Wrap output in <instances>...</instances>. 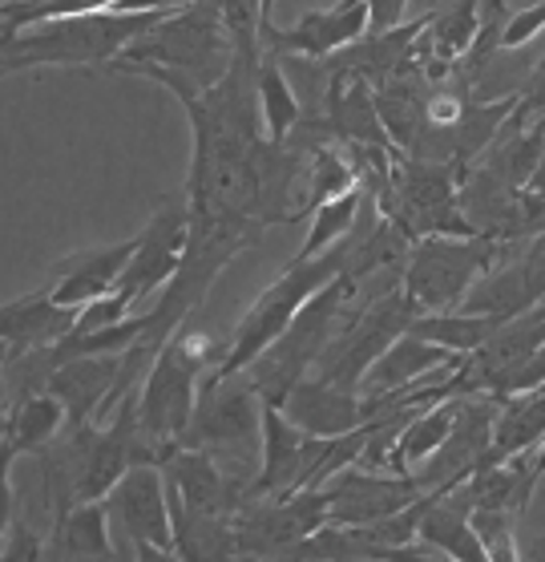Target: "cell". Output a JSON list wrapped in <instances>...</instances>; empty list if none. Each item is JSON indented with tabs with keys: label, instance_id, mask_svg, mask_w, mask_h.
Masks as SVG:
<instances>
[{
	"label": "cell",
	"instance_id": "obj_1",
	"mask_svg": "<svg viewBox=\"0 0 545 562\" xmlns=\"http://www.w3.org/2000/svg\"><path fill=\"white\" fill-rule=\"evenodd\" d=\"M223 360H227V340L206 336L203 328H194V319H186L166 340L138 389V425L150 465H162L174 449H182V437L194 422L203 376L218 372Z\"/></svg>",
	"mask_w": 545,
	"mask_h": 562
},
{
	"label": "cell",
	"instance_id": "obj_2",
	"mask_svg": "<svg viewBox=\"0 0 545 562\" xmlns=\"http://www.w3.org/2000/svg\"><path fill=\"white\" fill-rule=\"evenodd\" d=\"M162 16L166 13H93L9 33L0 37V77L33 74V69L114 65Z\"/></svg>",
	"mask_w": 545,
	"mask_h": 562
},
{
	"label": "cell",
	"instance_id": "obj_3",
	"mask_svg": "<svg viewBox=\"0 0 545 562\" xmlns=\"http://www.w3.org/2000/svg\"><path fill=\"white\" fill-rule=\"evenodd\" d=\"M235 61V41H230L223 13L215 0H194L174 13H166L154 29H146L134 45L114 61V69L129 74L141 65L182 74L191 86L211 90L218 77Z\"/></svg>",
	"mask_w": 545,
	"mask_h": 562
},
{
	"label": "cell",
	"instance_id": "obj_4",
	"mask_svg": "<svg viewBox=\"0 0 545 562\" xmlns=\"http://www.w3.org/2000/svg\"><path fill=\"white\" fill-rule=\"evenodd\" d=\"M355 295H360V283H352L348 276L331 280L323 292L311 295V300L299 307V316L292 319V328L266 348L251 369L242 372L263 405H283L295 384L307 381V376L316 372L323 348L331 345V336L340 333V324L355 307Z\"/></svg>",
	"mask_w": 545,
	"mask_h": 562
},
{
	"label": "cell",
	"instance_id": "obj_5",
	"mask_svg": "<svg viewBox=\"0 0 545 562\" xmlns=\"http://www.w3.org/2000/svg\"><path fill=\"white\" fill-rule=\"evenodd\" d=\"M340 276H343V244L323 251L319 259H292L283 268L280 280L266 283L263 292L251 300V307L239 316V324H235V333L227 340V360L218 364L215 376H239V372L251 369L254 360L263 357L266 348L292 328L299 307L311 295L323 292L331 280H340Z\"/></svg>",
	"mask_w": 545,
	"mask_h": 562
},
{
	"label": "cell",
	"instance_id": "obj_6",
	"mask_svg": "<svg viewBox=\"0 0 545 562\" xmlns=\"http://www.w3.org/2000/svg\"><path fill=\"white\" fill-rule=\"evenodd\" d=\"M506 256V244H493L485 235H429L417 239L400 271V288L417 304L420 316L432 312H457L465 295L477 288L481 276L497 268Z\"/></svg>",
	"mask_w": 545,
	"mask_h": 562
},
{
	"label": "cell",
	"instance_id": "obj_7",
	"mask_svg": "<svg viewBox=\"0 0 545 562\" xmlns=\"http://www.w3.org/2000/svg\"><path fill=\"white\" fill-rule=\"evenodd\" d=\"M417 316H420L417 304L408 300L400 283H396V288H384L376 300L355 304L352 312H348V319L340 324V333L331 336V345L323 348V357H319L311 376L360 393L368 369L412 328Z\"/></svg>",
	"mask_w": 545,
	"mask_h": 562
},
{
	"label": "cell",
	"instance_id": "obj_8",
	"mask_svg": "<svg viewBox=\"0 0 545 562\" xmlns=\"http://www.w3.org/2000/svg\"><path fill=\"white\" fill-rule=\"evenodd\" d=\"M186 244H191V203H186V194H166L158 199L154 215L146 218V227L134 235V259L122 271L114 292L126 295L134 307L146 295L162 292L166 283L174 280V271L182 268Z\"/></svg>",
	"mask_w": 545,
	"mask_h": 562
},
{
	"label": "cell",
	"instance_id": "obj_9",
	"mask_svg": "<svg viewBox=\"0 0 545 562\" xmlns=\"http://www.w3.org/2000/svg\"><path fill=\"white\" fill-rule=\"evenodd\" d=\"M259 417H263V401L242 372L239 376H215L211 372V376H203L194 422L182 437V446L211 449V453L259 449Z\"/></svg>",
	"mask_w": 545,
	"mask_h": 562
},
{
	"label": "cell",
	"instance_id": "obj_10",
	"mask_svg": "<svg viewBox=\"0 0 545 562\" xmlns=\"http://www.w3.org/2000/svg\"><path fill=\"white\" fill-rule=\"evenodd\" d=\"M537 304H545V239L506 247L497 268L477 280L457 312L493 316L497 324H506L521 312H533Z\"/></svg>",
	"mask_w": 545,
	"mask_h": 562
},
{
	"label": "cell",
	"instance_id": "obj_11",
	"mask_svg": "<svg viewBox=\"0 0 545 562\" xmlns=\"http://www.w3.org/2000/svg\"><path fill=\"white\" fill-rule=\"evenodd\" d=\"M497 405H501V396H457V422H453L449 441L420 470H412L424 494L453 490L481 470L485 453L493 446Z\"/></svg>",
	"mask_w": 545,
	"mask_h": 562
},
{
	"label": "cell",
	"instance_id": "obj_12",
	"mask_svg": "<svg viewBox=\"0 0 545 562\" xmlns=\"http://www.w3.org/2000/svg\"><path fill=\"white\" fill-rule=\"evenodd\" d=\"M323 490H328V526L384 522L424 498L417 473H372L360 465L336 473Z\"/></svg>",
	"mask_w": 545,
	"mask_h": 562
},
{
	"label": "cell",
	"instance_id": "obj_13",
	"mask_svg": "<svg viewBox=\"0 0 545 562\" xmlns=\"http://www.w3.org/2000/svg\"><path fill=\"white\" fill-rule=\"evenodd\" d=\"M372 29L368 0H336L331 9H311L295 25L263 29V49L280 53V57H311V61H328L336 53L352 49L355 41H364Z\"/></svg>",
	"mask_w": 545,
	"mask_h": 562
},
{
	"label": "cell",
	"instance_id": "obj_14",
	"mask_svg": "<svg viewBox=\"0 0 545 562\" xmlns=\"http://www.w3.org/2000/svg\"><path fill=\"white\" fill-rule=\"evenodd\" d=\"M166 477V498L170 506L194 514H218V518H235L247 502V482L223 473L211 449H174L170 458L158 465Z\"/></svg>",
	"mask_w": 545,
	"mask_h": 562
},
{
	"label": "cell",
	"instance_id": "obj_15",
	"mask_svg": "<svg viewBox=\"0 0 545 562\" xmlns=\"http://www.w3.org/2000/svg\"><path fill=\"white\" fill-rule=\"evenodd\" d=\"M307 461H311V437L287 422L280 405H263L259 417V470H254L247 502L259 498H283L304 490Z\"/></svg>",
	"mask_w": 545,
	"mask_h": 562
},
{
	"label": "cell",
	"instance_id": "obj_16",
	"mask_svg": "<svg viewBox=\"0 0 545 562\" xmlns=\"http://www.w3.org/2000/svg\"><path fill=\"white\" fill-rule=\"evenodd\" d=\"M105 506H110V518L126 530L129 547L174 550L170 498H166V477L158 465H134V470L110 490Z\"/></svg>",
	"mask_w": 545,
	"mask_h": 562
},
{
	"label": "cell",
	"instance_id": "obj_17",
	"mask_svg": "<svg viewBox=\"0 0 545 562\" xmlns=\"http://www.w3.org/2000/svg\"><path fill=\"white\" fill-rule=\"evenodd\" d=\"M129 259H134V239L69 251L57 263H49V295L61 307H77L81 312L86 304L114 292L122 271L129 268Z\"/></svg>",
	"mask_w": 545,
	"mask_h": 562
},
{
	"label": "cell",
	"instance_id": "obj_18",
	"mask_svg": "<svg viewBox=\"0 0 545 562\" xmlns=\"http://www.w3.org/2000/svg\"><path fill=\"white\" fill-rule=\"evenodd\" d=\"M280 409L287 413V422L295 429H304L307 437H319V441L355 434L360 425H368L364 396L352 393V389H340V384L319 381V376H307V381L295 384Z\"/></svg>",
	"mask_w": 545,
	"mask_h": 562
},
{
	"label": "cell",
	"instance_id": "obj_19",
	"mask_svg": "<svg viewBox=\"0 0 545 562\" xmlns=\"http://www.w3.org/2000/svg\"><path fill=\"white\" fill-rule=\"evenodd\" d=\"M77 328V307H61L49 295V283L37 292H25L0 304V345L9 352H33V348L61 345Z\"/></svg>",
	"mask_w": 545,
	"mask_h": 562
},
{
	"label": "cell",
	"instance_id": "obj_20",
	"mask_svg": "<svg viewBox=\"0 0 545 562\" xmlns=\"http://www.w3.org/2000/svg\"><path fill=\"white\" fill-rule=\"evenodd\" d=\"M117 372H122V357H77L57 364L45 393H53L65 405V417H69L65 429H77V425L102 417L105 401L117 384Z\"/></svg>",
	"mask_w": 545,
	"mask_h": 562
},
{
	"label": "cell",
	"instance_id": "obj_21",
	"mask_svg": "<svg viewBox=\"0 0 545 562\" xmlns=\"http://www.w3.org/2000/svg\"><path fill=\"white\" fill-rule=\"evenodd\" d=\"M481 4L485 0H457L453 9L432 16V25L420 33L412 57H417V65L424 69V77H429L432 86L449 81L457 61L469 53L473 41H477V33H481Z\"/></svg>",
	"mask_w": 545,
	"mask_h": 562
},
{
	"label": "cell",
	"instance_id": "obj_22",
	"mask_svg": "<svg viewBox=\"0 0 545 562\" xmlns=\"http://www.w3.org/2000/svg\"><path fill=\"white\" fill-rule=\"evenodd\" d=\"M461 360L465 357H453L449 348H436V345H429V340H420V336L405 333L368 369V376L360 384V396H364V401H381V396H393V393H400V389H412V384H420L424 376H432V372L457 369Z\"/></svg>",
	"mask_w": 545,
	"mask_h": 562
},
{
	"label": "cell",
	"instance_id": "obj_23",
	"mask_svg": "<svg viewBox=\"0 0 545 562\" xmlns=\"http://www.w3.org/2000/svg\"><path fill=\"white\" fill-rule=\"evenodd\" d=\"M542 154H545V122L533 114L525 98L518 102V110L506 117L501 134L493 138V146L485 150V158L477 167H489L497 179H506L509 187L525 191L542 167Z\"/></svg>",
	"mask_w": 545,
	"mask_h": 562
},
{
	"label": "cell",
	"instance_id": "obj_24",
	"mask_svg": "<svg viewBox=\"0 0 545 562\" xmlns=\"http://www.w3.org/2000/svg\"><path fill=\"white\" fill-rule=\"evenodd\" d=\"M61 562H114V538H110V506L105 502H81L53 514V538Z\"/></svg>",
	"mask_w": 545,
	"mask_h": 562
},
{
	"label": "cell",
	"instance_id": "obj_25",
	"mask_svg": "<svg viewBox=\"0 0 545 562\" xmlns=\"http://www.w3.org/2000/svg\"><path fill=\"white\" fill-rule=\"evenodd\" d=\"M542 441H545V384L542 389H530V393L501 396L497 425H493V446L485 453L481 470H493V465L518 458V453H530Z\"/></svg>",
	"mask_w": 545,
	"mask_h": 562
},
{
	"label": "cell",
	"instance_id": "obj_26",
	"mask_svg": "<svg viewBox=\"0 0 545 562\" xmlns=\"http://www.w3.org/2000/svg\"><path fill=\"white\" fill-rule=\"evenodd\" d=\"M65 405L57 401L53 393H33L25 401H16L13 409H9V429H4V449H9V458L21 461V458H33V453H45V449L65 434Z\"/></svg>",
	"mask_w": 545,
	"mask_h": 562
},
{
	"label": "cell",
	"instance_id": "obj_27",
	"mask_svg": "<svg viewBox=\"0 0 545 562\" xmlns=\"http://www.w3.org/2000/svg\"><path fill=\"white\" fill-rule=\"evenodd\" d=\"M170 522H174V554L182 562H242L235 518L170 506Z\"/></svg>",
	"mask_w": 545,
	"mask_h": 562
},
{
	"label": "cell",
	"instance_id": "obj_28",
	"mask_svg": "<svg viewBox=\"0 0 545 562\" xmlns=\"http://www.w3.org/2000/svg\"><path fill=\"white\" fill-rule=\"evenodd\" d=\"M254 90H259V114H263V134L275 146H287L292 134L304 122V102L295 93L292 77L283 69L280 53L263 49L259 57V77H254Z\"/></svg>",
	"mask_w": 545,
	"mask_h": 562
},
{
	"label": "cell",
	"instance_id": "obj_29",
	"mask_svg": "<svg viewBox=\"0 0 545 562\" xmlns=\"http://www.w3.org/2000/svg\"><path fill=\"white\" fill-rule=\"evenodd\" d=\"M453 422H457V396H449V401H436V405H429V409H420L417 417L400 429V437H396V470L400 473L420 470V465L449 441Z\"/></svg>",
	"mask_w": 545,
	"mask_h": 562
},
{
	"label": "cell",
	"instance_id": "obj_30",
	"mask_svg": "<svg viewBox=\"0 0 545 562\" xmlns=\"http://www.w3.org/2000/svg\"><path fill=\"white\" fill-rule=\"evenodd\" d=\"M501 324L493 316H469V312H432V316H417L408 333L429 340L436 348H449L453 357H473L477 348L497 333Z\"/></svg>",
	"mask_w": 545,
	"mask_h": 562
},
{
	"label": "cell",
	"instance_id": "obj_31",
	"mask_svg": "<svg viewBox=\"0 0 545 562\" xmlns=\"http://www.w3.org/2000/svg\"><path fill=\"white\" fill-rule=\"evenodd\" d=\"M360 206H364V187H355V191H348V194H340V199H331V203L316 206L311 218H307L304 247L295 251V259H319L323 251L340 247L343 239L352 235L355 218H360Z\"/></svg>",
	"mask_w": 545,
	"mask_h": 562
},
{
	"label": "cell",
	"instance_id": "obj_32",
	"mask_svg": "<svg viewBox=\"0 0 545 562\" xmlns=\"http://www.w3.org/2000/svg\"><path fill=\"white\" fill-rule=\"evenodd\" d=\"M134 316V304H129L122 292H110L102 295V300H93V304H86L81 312H77V328L73 333H98V328H114V324H122V319Z\"/></svg>",
	"mask_w": 545,
	"mask_h": 562
},
{
	"label": "cell",
	"instance_id": "obj_33",
	"mask_svg": "<svg viewBox=\"0 0 545 562\" xmlns=\"http://www.w3.org/2000/svg\"><path fill=\"white\" fill-rule=\"evenodd\" d=\"M537 33H545V0L530 4V9H518V13H509V25L501 33V49L513 53V49H525Z\"/></svg>",
	"mask_w": 545,
	"mask_h": 562
},
{
	"label": "cell",
	"instance_id": "obj_34",
	"mask_svg": "<svg viewBox=\"0 0 545 562\" xmlns=\"http://www.w3.org/2000/svg\"><path fill=\"white\" fill-rule=\"evenodd\" d=\"M0 562H49V542L33 530V526L16 522L9 535H4V550H0Z\"/></svg>",
	"mask_w": 545,
	"mask_h": 562
},
{
	"label": "cell",
	"instance_id": "obj_35",
	"mask_svg": "<svg viewBox=\"0 0 545 562\" xmlns=\"http://www.w3.org/2000/svg\"><path fill=\"white\" fill-rule=\"evenodd\" d=\"M16 526V494H13V458L0 449V542Z\"/></svg>",
	"mask_w": 545,
	"mask_h": 562
},
{
	"label": "cell",
	"instance_id": "obj_36",
	"mask_svg": "<svg viewBox=\"0 0 545 562\" xmlns=\"http://www.w3.org/2000/svg\"><path fill=\"white\" fill-rule=\"evenodd\" d=\"M408 4H412V0H368V9H372L368 33H388V29L405 25Z\"/></svg>",
	"mask_w": 545,
	"mask_h": 562
},
{
	"label": "cell",
	"instance_id": "obj_37",
	"mask_svg": "<svg viewBox=\"0 0 545 562\" xmlns=\"http://www.w3.org/2000/svg\"><path fill=\"white\" fill-rule=\"evenodd\" d=\"M134 562H182L174 550L162 547H134Z\"/></svg>",
	"mask_w": 545,
	"mask_h": 562
},
{
	"label": "cell",
	"instance_id": "obj_38",
	"mask_svg": "<svg viewBox=\"0 0 545 562\" xmlns=\"http://www.w3.org/2000/svg\"><path fill=\"white\" fill-rule=\"evenodd\" d=\"M521 559H525V562H545V535L530 538V542H525V550H521Z\"/></svg>",
	"mask_w": 545,
	"mask_h": 562
},
{
	"label": "cell",
	"instance_id": "obj_39",
	"mask_svg": "<svg viewBox=\"0 0 545 562\" xmlns=\"http://www.w3.org/2000/svg\"><path fill=\"white\" fill-rule=\"evenodd\" d=\"M275 4H280V0H259V13H263V29L275 25Z\"/></svg>",
	"mask_w": 545,
	"mask_h": 562
},
{
	"label": "cell",
	"instance_id": "obj_40",
	"mask_svg": "<svg viewBox=\"0 0 545 562\" xmlns=\"http://www.w3.org/2000/svg\"><path fill=\"white\" fill-rule=\"evenodd\" d=\"M530 191H545V154H542V167H537V175H533Z\"/></svg>",
	"mask_w": 545,
	"mask_h": 562
},
{
	"label": "cell",
	"instance_id": "obj_41",
	"mask_svg": "<svg viewBox=\"0 0 545 562\" xmlns=\"http://www.w3.org/2000/svg\"><path fill=\"white\" fill-rule=\"evenodd\" d=\"M537 473H542V477H545V441H542V446H537Z\"/></svg>",
	"mask_w": 545,
	"mask_h": 562
},
{
	"label": "cell",
	"instance_id": "obj_42",
	"mask_svg": "<svg viewBox=\"0 0 545 562\" xmlns=\"http://www.w3.org/2000/svg\"><path fill=\"white\" fill-rule=\"evenodd\" d=\"M4 364H9V348L0 345V381H4Z\"/></svg>",
	"mask_w": 545,
	"mask_h": 562
},
{
	"label": "cell",
	"instance_id": "obj_43",
	"mask_svg": "<svg viewBox=\"0 0 545 562\" xmlns=\"http://www.w3.org/2000/svg\"><path fill=\"white\" fill-rule=\"evenodd\" d=\"M4 4H9V0H0V9H4Z\"/></svg>",
	"mask_w": 545,
	"mask_h": 562
},
{
	"label": "cell",
	"instance_id": "obj_44",
	"mask_svg": "<svg viewBox=\"0 0 545 562\" xmlns=\"http://www.w3.org/2000/svg\"><path fill=\"white\" fill-rule=\"evenodd\" d=\"M521 562H525V559H521Z\"/></svg>",
	"mask_w": 545,
	"mask_h": 562
}]
</instances>
